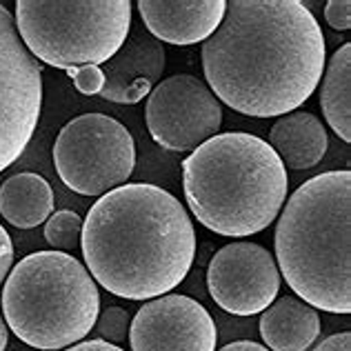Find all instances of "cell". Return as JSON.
Instances as JSON below:
<instances>
[{
    "label": "cell",
    "instance_id": "6da1fadb",
    "mask_svg": "<svg viewBox=\"0 0 351 351\" xmlns=\"http://www.w3.org/2000/svg\"><path fill=\"white\" fill-rule=\"evenodd\" d=\"M207 87L234 112L276 118L295 112L325 71V36L298 0H232L202 43Z\"/></svg>",
    "mask_w": 351,
    "mask_h": 351
},
{
    "label": "cell",
    "instance_id": "7a4b0ae2",
    "mask_svg": "<svg viewBox=\"0 0 351 351\" xmlns=\"http://www.w3.org/2000/svg\"><path fill=\"white\" fill-rule=\"evenodd\" d=\"M80 247L89 276L109 293L152 300L187 278L196 258V232L173 193L127 182L89 209Z\"/></svg>",
    "mask_w": 351,
    "mask_h": 351
},
{
    "label": "cell",
    "instance_id": "3957f363",
    "mask_svg": "<svg viewBox=\"0 0 351 351\" xmlns=\"http://www.w3.org/2000/svg\"><path fill=\"white\" fill-rule=\"evenodd\" d=\"M276 265L295 298L327 313L351 311V171L313 176L276 225Z\"/></svg>",
    "mask_w": 351,
    "mask_h": 351
},
{
    "label": "cell",
    "instance_id": "277c9868",
    "mask_svg": "<svg viewBox=\"0 0 351 351\" xmlns=\"http://www.w3.org/2000/svg\"><path fill=\"white\" fill-rule=\"evenodd\" d=\"M191 214L218 236L245 238L267 229L285 207L289 176L263 138L216 134L182 160Z\"/></svg>",
    "mask_w": 351,
    "mask_h": 351
},
{
    "label": "cell",
    "instance_id": "5b68a950",
    "mask_svg": "<svg viewBox=\"0 0 351 351\" xmlns=\"http://www.w3.org/2000/svg\"><path fill=\"white\" fill-rule=\"evenodd\" d=\"M100 313L98 285L62 252H36L12 267L3 287L7 327L25 345L56 351L78 345Z\"/></svg>",
    "mask_w": 351,
    "mask_h": 351
},
{
    "label": "cell",
    "instance_id": "8992f818",
    "mask_svg": "<svg viewBox=\"0 0 351 351\" xmlns=\"http://www.w3.org/2000/svg\"><path fill=\"white\" fill-rule=\"evenodd\" d=\"M16 29L27 51L56 69L105 64L132 29L129 0H18Z\"/></svg>",
    "mask_w": 351,
    "mask_h": 351
},
{
    "label": "cell",
    "instance_id": "52a82bcc",
    "mask_svg": "<svg viewBox=\"0 0 351 351\" xmlns=\"http://www.w3.org/2000/svg\"><path fill=\"white\" fill-rule=\"evenodd\" d=\"M53 165L71 191L100 198L134 173V136L112 116L82 114L60 129L53 143Z\"/></svg>",
    "mask_w": 351,
    "mask_h": 351
},
{
    "label": "cell",
    "instance_id": "ba28073f",
    "mask_svg": "<svg viewBox=\"0 0 351 351\" xmlns=\"http://www.w3.org/2000/svg\"><path fill=\"white\" fill-rule=\"evenodd\" d=\"M43 112V69L0 3V171L27 149Z\"/></svg>",
    "mask_w": 351,
    "mask_h": 351
},
{
    "label": "cell",
    "instance_id": "9c48e42d",
    "mask_svg": "<svg viewBox=\"0 0 351 351\" xmlns=\"http://www.w3.org/2000/svg\"><path fill=\"white\" fill-rule=\"evenodd\" d=\"M145 120L149 136L162 149L184 154L218 134L223 107L207 82L191 73H176L147 96Z\"/></svg>",
    "mask_w": 351,
    "mask_h": 351
},
{
    "label": "cell",
    "instance_id": "30bf717a",
    "mask_svg": "<svg viewBox=\"0 0 351 351\" xmlns=\"http://www.w3.org/2000/svg\"><path fill=\"white\" fill-rule=\"evenodd\" d=\"M209 295L234 316L263 313L280 291L274 256L256 243H229L218 249L207 269Z\"/></svg>",
    "mask_w": 351,
    "mask_h": 351
},
{
    "label": "cell",
    "instance_id": "8fae6325",
    "mask_svg": "<svg viewBox=\"0 0 351 351\" xmlns=\"http://www.w3.org/2000/svg\"><path fill=\"white\" fill-rule=\"evenodd\" d=\"M218 331L198 300L165 293L147 302L129 325L132 351H216Z\"/></svg>",
    "mask_w": 351,
    "mask_h": 351
},
{
    "label": "cell",
    "instance_id": "7c38bea8",
    "mask_svg": "<svg viewBox=\"0 0 351 351\" xmlns=\"http://www.w3.org/2000/svg\"><path fill=\"white\" fill-rule=\"evenodd\" d=\"M100 98L118 105H136L152 94L165 69V47L149 32H134L103 67Z\"/></svg>",
    "mask_w": 351,
    "mask_h": 351
},
{
    "label": "cell",
    "instance_id": "4fadbf2b",
    "mask_svg": "<svg viewBox=\"0 0 351 351\" xmlns=\"http://www.w3.org/2000/svg\"><path fill=\"white\" fill-rule=\"evenodd\" d=\"M225 0H141L138 12L147 32L158 43H205L225 18Z\"/></svg>",
    "mask_w": 351,
    "mask_h": 351
},
{
    "label": "cell",
    "instance_id": "5bb4252c",
    "mask_svg": "<svg viewBox=\"0 0 351 351\" xmlns=\"http://www.w3.org/2000/svg\"><path fill=\"white\" fill-rule=\"evenodd\" d=\"M269 147L285 169L304 171L325 158L329 136L322 120L309 112H291L278 118L269 132Z\"/></svg>",
    "mask_w": 351,
    "mask_h": 351
},
{
    "label": "cell",
    "instance_id": "9a60e30c",
    "mask_svg": "<svg viewBox=\"0 0 351 351\" xmlns=\"http://www.w3.org/2000/svg\"><path fill=\"white\" fill-rule=\"evenodd\" d=\"M261 336L269 351H307L320 336V313L295 295H282L263 311Z\"/></svg>",
    "mask_w": 351,
    "mask_h": 351
},
{
    "label": "cell",
    "instance_id": "2e32d148",
    "mask_svg": "<svg viewBox=\"0 0 351 351\" xmlns=\"http://www.w3.org/2000/svg\"><path fill=\"white\" fill-rule=\"evenodd\" d=\"M53 211L51 184L34 171L14 173L0 184V214L18 229H34Z\"/></svg>",
    "mask_w": 351,
    "mask_h": 351
},
{
    "label": "cell",
    "instance_id": "e0dca14e",
    "mask_svg": "<svg viewBox=\"0 0 351 351\" xmlns=\"http://www.w3.org/2000/svg\"><path fill=\"white\" fill-rule=\"evenodd\" d=\"M320 87V109L329 127L351 143V45L334 51L329 64L322 71Z\"/></svg>",
    "mask_w": 351,
    "mask_h": 351
},
{
    "label": "cell",
    "instance_id": "ac0fdd59",
    "mask_svg": "<svg viewBox=\"0 0 351 351\" xmlns=\"http://www.w3.org/2000/svg\"><path fill=\"white\" fill-rule=\"evenodd\" d=\"M82 218L71 209H60L51 214L45 223V240L53 247V252L67 254L69 249L80 245Z\"/></svg>",
    "mask_w": 351,
    "mask_h": 351
},
{
    "label": "cell",
    "instance_id": "d6986e66",
    "mask_svg": "<svg viewBox=\"0 0 351 351\" xmlns=\"http://www.w3.org/2000/svg\"><path fill=\"white\" fill-rule=\"evenodd\" d=\"M129 313L120 307H107L103 313H98V320H96V334L98 340H105L109 345H118L123 343L127 338V331H129Z\"/></svg>",
    "mask_w": 351,
    "mask_h": 351
},
{
    "label": "cell",
    "instance_id": "ffe728a7",
    "mask_svg": "<svg viewBox=\"0 0 351 351\" xmlns=\"http://www.w3.org/2000/svg\"><path fill=\"white\" fill-rule=\"evenodd\" d=\"M69 78L73 80V87H76L80 94L85 96H96L103 91L105 87V73L96 64H85V67H73L67 69Z\"/></svg>",
    "mask_w": 351,
    "mask_h": 351
},
{
    "label": "cell",
    "instance_id": "44dd1931",
    "mask_svg": "<svg viewBox=\"0 0 351 351\" xmlns=\"http://www.w3.org/2000/svg\"><path fill=\"white\" fill-rule=\"evenodd\" d=\"M325 18L331 29L349 32L351 27V3L349 0H329L325 5Z\"/></svg>",
    "mask_w": 351,
    "mask_h": 351
},
{
    "label": "cell",
    "instance_id": "7402d4cb",
    "mask_svg": "<svg viewBox=\"0 0 351 351\" xmlns=\"http://www.w3.org/2000/svg\"><path fill=\"white\" fill-rule=\"evenodd\" d=\"M311 351H351V334L349 331H343V334L329 336Z\"/></svg>",
    "mask_w": 351,
    "mask_h": 351
},
{
    "label": "cell",
    "instance_id": "603a6c76",
    "mask_svg": "<svg viewBox=\"0 0 351 351\" xmlns=\"http://www.w3.org/2000/svg\"><path fill=\"white\" fill-rule=\"evenodd\" d=\"M64 351H125L120 349L118 345H109L105 340H82V343L73 345L71 349H64Z\"/></svg>",
    "mask_w": 351,
    "mask_h": 351
},
{
    "label": "cell",
    "instance_id": "cb8c5ba5",
    "mask_svg": "<svg viewBox=\"0 0 351 351\" xmlns=\"http://www.w3.org/2000/svg\"><path fill=\"white\" fill-rule=\"evenodd\" d=\"M218 351H269L265 345L252 343V340H238V343H229Z\"/></svg>",
    "mask_w": 351,
    "mask_h": 351
},
{
    "label": "cell",
    "instance_id": "d4e9b609",
    "mask_svg": "<svg viewBox=\"0 0 351 351\" xmlns=\"http://www.w3.org/2000/svg\"><path fill=\"white\" fill-rule=\"evenodd\" d=\"M3 256H14V245H12V236H9L7 229L0 225V258Z\"/></svg>",
    "mask_w": 351,
    "mask_h": 351
},
{
    "label": "cell",
    "instance_id": "484cf974",
    "mask_svg": "<svg viewBox=\"0 0 351 351\" xmlns=\"http://www.w3.org/2000/svg\"><path fill=\"white\" fill-rule=\"evenodd\" d=\"M12 265H14V256L0 258V285H3V280H7L9 271H12Z\"/></svg>",
    "mask_w": 351,
    "mask_h": 351
},
{
    "label": "cell",
    "instance_id": "4316f807",
    "mask_svg": "<svg viewBox=\"0 0 351 351\" xmlns=\"http://www.w3.org/2000/svg\"><path fill=\"white\" fill-rule=\"evenodd\" d=\"M7 340H9V329H7V322L3 318V313H0V351H5Z\"/></svg>",
    "mask_w": 351,
    "mask_h": 351
}]
</instances>
